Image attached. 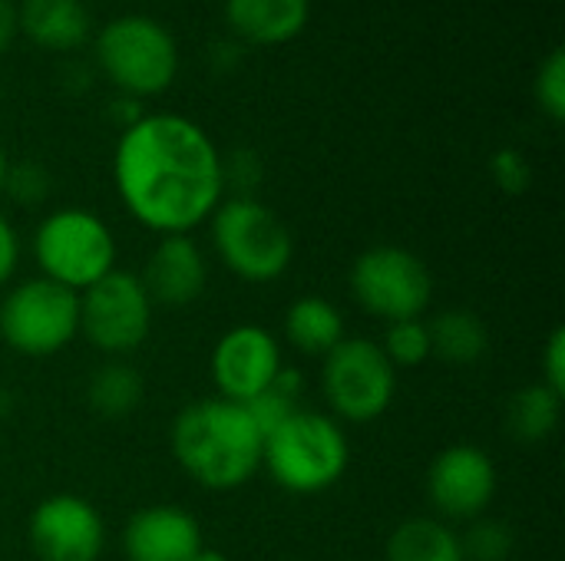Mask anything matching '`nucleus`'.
Wrapping results in <instances>:
<instances>
[{
    "instance_id": "nucleus-31",
    "label": "nucleus",
    "mask_w": 565,
    "mask_h": 561,
    "mask_svg": "<svg viewBox=\"0 0 565 561\" xmlns=\"http://www.w3.org/2000/svg\"><path fill=\"white\" fill-rule=\"evenodd\" d=\"M17 33H20V26H17V3L13 0H0V53H7L13 46Z\"/></svg>"
},
{
    "instance_id": "nucleus-11",
    "label": "nucleus",
    "mask_w": 565,
    "mask_h": 561,
    "mask_svg": "<svg viewBox=\"0 0 565 561\" xmlns=\"http://www.w3.org/2000/svg\"><path fill=\"white\" fill-rule=\"evenodd\" d=\"M26 539L40 561H99L106 549V522L89 499L56 493L30 513Z\"/></svg>"
},
{
    "instance_id": "nucleus-6",
    "label": "nucleus",
    "mask_w": 565,
    "mask_h": 561,
    "mask_svg": "<svg viewBox=\"0 0 565 561\" xmlns=\"http://www.w3.org/2000/svg\"><path fill=\"white\" fill-rule=\"evenodd\" d=\"M116 238L89 208H56L33 231V261L40 278L76 294L93 288L116 268Z\"/></svg>"
},
{
    "instance_id": "nucleus-17",
    "label": "nucleus",
    "mask_w": 565,
    "mask_h": 561,
    "mask_svg": "<svg viewBox=\"0 0 565 561\" xmlns=\"http://www.w3.org/2000/svg\"><path fill=\"white\" fill-rule=\"evenodd\" d=\"M17 26L43 50H76L89 36V10L83 0H20Z\"/></svg>"
},
{
    "instance_id": "nucleus-22",
    "label": "nucleus",
    "mask_w": 565,
    "mask_h": 561,
    "mask_svg": "<svg viewBox=\"0 0 565 561\" xmlns=\"http://www.w3.org/2000/svg\"><path fill=\"white\" fill-rule=\"evenodd\" d=\"M559 417H563V397L553 393L546 384H530L510 397L507 430L520 443H543L556 433Z\"/></svg>"
},
{
    "instance_id": "nucleus-26",
    "label": "nucleus",
    "mask_w": 565,
    "mask_h": 561,
    "mask_svg": "<svg viewBox=\"0 0 565 561\" xmlns=\"http://www.w3.org/2000/svg\"><path fill=\"white\" fill-rule=\"evenodd\" d=\"M3 192H7L17 205L33 208V205H40V202L50 195V172H46L40 162H17V165L7 169Z\"/></svg>"
},
{
    "instance_id": "nucleus-9",
    "label": "nucleus",
    "mask_w": 565,
    "mask_h": 561,
    "mask_svg": "<svg viewBox=\"0 0 565 561\" xmlns=\"http://www.w3.org/2000/svg\"><path fill=\"white\" fill-rule=\"evenodd\" d=\"M351 294L377 321H414L434 301V274L414 251L374 245L351 265Z\"/></svg>"
},
{
    "instance_id": "nucleus-15",
    "label": "nucleus",
    "mask_w": 565,
    "mask_h": 561,
    "mask_svg": "<svg viewBox=\"0 0 565 561\" xmlns=\"http://www.w3.org/2000/svg\"><path fill=\"white\" fill-rule=\"evenodd\" d=\"M202 549L199 519L179 506H146L122 529L126 561H192Z\"/></svg>"
},
{
    "instance_id": "nucleus-13",
    "label": "nucleus",
    "mask_w": 565,
    "mask_h": 561,
    "mask_svg": "<svg viewBox=\"0 0 565 561\" xmlns=\"http://www.w3.org/2000/svg\"><path fill=\"white\" fill-rule=\"evenodd\" d=\"M497 463L487 450L473 443L447 446L427 473V496L434 509L450 522H473L487 516V506L497 496Z\"/></svg>"
},
{
    "instance_id": "nucleus-3",
    "label": "nucleus",
    "mask_w": 565,
    "mask_h": 561,
    "mask_svg": "<svg viewBox=\"0 0 565 561\" xmlns=\"http://www.w3.org/2000/svg\"><path fill=\"white\" fill-rule=\"evenodd\" d=\"M351 463V443L344 427L318 410H295L281 427L265 436L262 466L268 476L295 493L318 496L341 483Z\"/></svg>"
},
{
    "instance_id": "nucleus-10",
    "label": "nucleus",
    "mask_w": 565,
    "mask_h": 561,
    "mask_svg": "<svg viewBox=\"0 0 565 561\" xmlns=\"http://www.w3.org/2000/svg\"><path fill=\"white\" fill-rule=\"evenodd\" d=\"M156 304L149 301L139 274L113 268L79 294V334L109 360L136 354L152 334Z\"/></svg>"
},
{
    "instance_id": "nucleus-24",
    "label": "nucleus",
    "mask_w": 565,
    "mask_h": 561,
    "mask_svg": "<svg viewBox=\"0 0 565 561\" xmlns=\"http://www.w3.org/2000/svg\"><path fill=\"white\" fill-rule=\"evenodd\" d=\"M463 561H507L513 552V529L500 519L480 516L460 536Z\"/></svg>"
},
{
    "instance_id": "nucleus-12",
    "label": "nucleus",
    "mask_w": 565,
    "mask_h": 561,
    "mask_svg": "<svg viewBox=\"0 0 565 561\" xmlns=\"http://www.w3.org/2000/svg\"><path fill=\"white\" fill-rule=\"evenodd\" d=\"M281 344L262 324H242L218 337L209 357V374L222 400L248 403L265 393L281 374Z\"/></svg>"
},
{
    "instance_id": "nucleus-16",
    "label": "nucleus",
    "mask_w": 565,
    "mask_h": 561,
    "mask_svg": "<svg viewBox=\"0 0 565 561\" xmlns=\"http://www.w3.org/2000/svg\"><path fill=\"white\" fill-rule=\"evenodd\" d=\"M311 17V0H225V20L235 36L255 46L295 40Z\"/></svg>"
},
{
    "instance_id": "nucleus-30",
    "label": "nucleus",
    "mask_w": 565,
    "mask_h": 561,
    "mask_svg": "<svg viewBox=\"0 0 565 561\" xmlns=\"http://www.w3.org/2000/svg\"><path fill=\"white\" fill-rule=\"evenodd\" d=\"M17 265H20V238L10 218L0 215V288L17 274Z\"/></svg>"
},
{
    "instance_id": "nucleus-27",
    "label": "nucleus",
    "mask_w": 565,
    "mask_h": 561,
    "mask_svg": "<svg viewBox=\"0 0 565 561\" xmlns=\"http://www.w3.org/2000/svg\"><path fill=\"white\" fill-rule=\"evenodd\" d=\"M490 172H493V182H497L507 195H523V192L530 188V182H533L530 159H526L520 149H500V152H493Z\"/></svg>"
},
{
    "instance_id": "nucleus-18",
    "label": "nucleus",
    "mask_w": 565,
    "mask_h": 561,
    "mask_svg": "<svg viewBox=\"0 0 565 561\" xmlns=\"http://www.w3.org/2000/svg\"><path fill=\"white\" fill-rule=\"evenodd\" d=\"M285 341L305 357H328L344 341V317L324 298H298L285 314Z\"/></svg>"
},
{
    "instance_id": "nucleus-4",
    "label": "nucleus",
    "mask_w": 565,
    "mask_h": 561,
    "mask_svg": "<svg viewBox=\"0 0 565 561\" xmlns=\"http://www.w3.org/2000/svg\"><path fill=\"white\" fill-rule=\"evenodd\" d=\"M96 63L126 96H159L179 76V43L156 17L122 13L96 33Z\"/></svg>"
},
{
    "instance_id": "nucleus-20",
    "label": "nucleus",
    "mask_w": 565,
    "mask_h": 561,
    "mask_svg": "<svg viewBox=\"0 0 565 561\" xmlns=\"http://www.w3.org/2000/svg\"><path fill=\"white\" fill-rule=\"evenodd\" d=\"M427 327H430V350L454 367L477 364L490 347L487 324L473 311H463V308H450L437 314Z\"/></svg>"
},
{
    "instance_id": "nucleus-28",
    "label": "nucleus",
    "mask_w": 565,
    "mask_h": 561,
    "mask_svg": "<svg viewBox=\"0 0 565 561\" xmlns=\"http://www.w3.org/2000/svg\"><path fill=\"white\" fill-rule=\"evenodd\" d=\"M222 175H225V185H232L242 195H248L258 185V179H262V162H258L255 152L238 149L235 155L222 159Z\"/></svg>"
},
{
    "instance_id": "nucleus-29",
    "label": "nucleus",
    "mask_w": 565,
    "mask_h": 561,
    "mask_svg": "<svg viewBox=\"0 0 565 561\" xmlns=\"http://www.w3.org/2000/svg\"><path fill=\"white\" fill-rule=\"evenodd\" d=\"M553 393L565 397V331L556 327L543 347V380Z\"/></svg>"
},
{
    "instance_id": "nucleus-8",
    "label": "nucleus",
    "mask_w": 565,
    "mask_h": 561,
    "mask_svg": "<svg viewBox=\"0 0 565 561\" xmlns=\"http://www.w3.org/2000/svg\"><path fill=\"white\" fill-rule=\"evenodd\" d=\"M321 390L338 423H371L391 410L397 393V370L377 341L344 337L324 357Z\"/></svg>"
},
{
    "instance_id": "nucleus-14",
    "label": "nucleus",
    "mask_w": 565,
    "mask_h": 561,
    "mask_svg": "<svg viewBox=\"0 0 565 561\" xmlns=\"http://www.w3.org/2000/svg\"><path fill=\"white\" fill-rule=\"evenodd\" d=\"M146 294L159 308H189L205 294L209 261L189 235H162L142 274Z\"/></svg>"
},
{
    "instance_id": "nucleus-19",
    "label": "nucleus",
    "mask_w": 565,
    "mask_h": 561,
    "mask_svg": "<svg viewBox=\"0 0 565 561\" xmlns=\"http://www.w3.org/2000/svg\"><path fill=\"white\" fill-rule=\"evenodd\" d=\"M387 561H463L460 532L434 516L407 519L387 539Z\"/></svg>"
},
{
    "instance_id": "nucleus-2",
    "label": "nucleus",
    "mask_w": 565,
    "mask_h": 561,
    "mask_svg": "<svg viewBox=\"0 0 565 561\" xmlns=\"http://www.w3.org/2000/svg\"><path fill=\"white\" fill-rule=\"evenodd\" d=\"M179 470L212 493L242 489L262 470L265 436L242 403L212 397L189 403L169 433Z\"/></svg>"
},
{
    "instance_id": "nucleus-5",
    "label": "nucleus",
    "mask_w": 565,
    "mask_h": 561,
    "mask_svg": "<svg viewBox=\"0 0 565 561\" xmlns=\"http://www.w3.org/2000/svg\"><path fill=\"white\" fill-rule=\"evenodd\" d=\"M209 222L212 248L235 278L248 284H271L291 268V231L265 202L252 195L225 198L218 202Z\"/></svg>"
},
{
    "instance_id": "nucleus-1",
    "label": "nucleus",
    "mask_w": 565,
    "mask_h": 561,
    "mask_svg": "<svg viewBox=\"0 0 565 561\" xmlns=\"http://www.w3.org/2000/svg\"><path fill=\"white\" fill-rule=\"evenodd\" d=\"M113 182L122 208L149 231L189 235L222 202V152L212 136L179 112H142L119 132Z\"/></svg>"
},
{
    "instance_id": "nucleus-33",
    "label": "nucleus",
    "mask_w": 565,
    "mask_h": 561,
    "mask_svg": "<svg viewBox=\"0 0 565 561\" xmlns=\"http://www.w3.org/2000/svg\"><path fill=\"white\" fill-rule=\"evenodd\" d=\"M7 169H10V162H7V152L0 149V192H3V179H7Z\"/></svg>"
},
{
    "instance_id": "nucleus-32",
    "label": "nucleus",
    "mask_w": 565,
    "mask_h": 561,
    "mask_svg": "<svg viewBox=\"0 0 565 561\" xmlns=\"http://www.w3.org/2000/svg\"><path fill=\"white\" fill-rule=\"evenodd\" d=\"M192 561H228V555H222V552H215V549H202Z\"/></svg>"
},
{
    "instance_id": "nucleus-25",
    "label": "nucleus",
    "mask_w": 565,
    "mask_h": 561,
    "mask_svg": "<svg viewBox=\"0 0 565 561\" xmlns=\"http://www.w3.org/2000/svg\"><path fill=\"white\" fill-rule=\"evenodd\" d=\"M536 103L540 109L553 119H565V50L556 46L550 50V56L543 60L540 73H536Z\"/></svg>"
},
{
    "instance_id": "nucleus-23",
    "label": "nucleus",
    "mask_w": 565,
    "mask_h": 561,
    "mask_svg": "<svg viewBox=\"0 0 565 561\" xmlns=\"http://www.w3.org/2000/svg\"><path fill=\"white\" fill-rule=\"evenodd\" d=\"M381 350L384 357L397 367H420L434 357L430 350V327L424 317H414V321H394L387 324L384 331V341H381Z\"/></svg>"
},
{
    "instance_id": "nucleus-7",
    "label": "nucleus",
    "mask_w": 565,
    "mask_h": 561,
    "mask_svg": "<svg viewBox=\"0 0 565 561\" xmlns=\"http://www.w3.org/2000/svg\"><path fill=\"white\" fill-rule=\"evenodd\" d=\"M79 337V294L30 278L13 284L0 301V341L20 357H53Z\"/></svg>"
},
{
    "instance_id": "nucleus-21",
    "label": "nucleus",
    "mask_w": 565,
    "mask_h": 561,
    "mask_svg": "<svg viewBox=\"0 0 565 561\" xmlns=\"http://www.w3.org/2000/svg\"><path fill=\"white\" fill-rule=\"evenodd\" d=\"M146 384L126 360H106L86 384V400L103 420H126L142 403Z\"/></svg>"
}]
</instances>
